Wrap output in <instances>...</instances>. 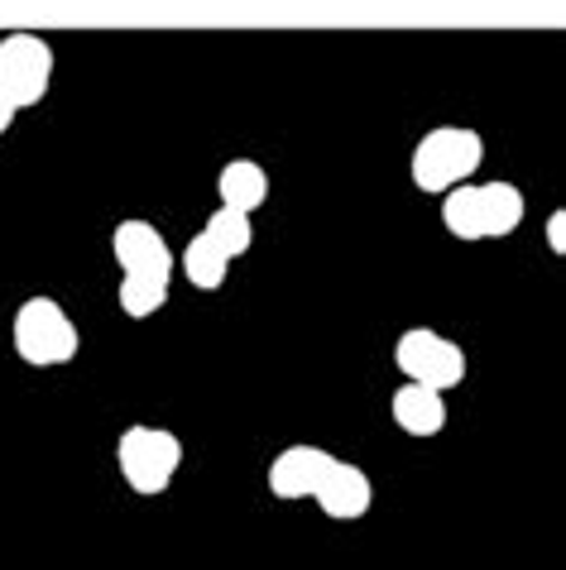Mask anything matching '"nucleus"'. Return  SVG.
<instances>
[{
	"label": "nucleus",
	"instance_id": "9",
	"mask_svg": "<svg viewBox=\"0 0 566 570\" xmlns=\"http://www.w3.org/2000/svg\"><path fill=\"white\" fill-rule=\"evenodd\" d=\"M336 455L322 451V446H283L270 465V494L274 499H312V489L322 484L326 465H332Z\"/></svg>",
	"mask_w": 566,
	"mask_h": 570
},
{
	"label": "nucleus",
	"instance_id": "13",
	"mask_svg": "<svg viewBox=\"0 0 566 570\" xmlns=\"http://www.w3.org/2000/svg\"><path fill=\"white\" fill-rule=\"evenodd\" d=\"M202 235L222 245L231 259L250 255V245H255V226H250V212H235V207H216V212L207 216V226H202Z\"/></svg>",
	"mask_w": 566,
	"mask_h": 570
},
{
	"label": "nucleus",
	"instance_id": "14",
	"mask_svg": "<svg viewBox=\"0 0 566 570\" xmlns=\"http://www.w3.org/2000/svg\"><path fill=\"white\" fill-rule=\"evenodd\" d=\"M547 245H553V255H566V212L547 216Z\"/></svg>",
	"mask_w": 566,
	"mask_h": 570
},
{
	"label": "nucleus",
	"instance_id": "7",
	"mask_svg": "<svg viewBox=\"0 0 566 570\" xmlns=\"http://www.w3.org/2000/svg\"><path fill=\"white\" fill-rule=\"evenodd\" d=\"M49 82H53V49L39 35L0 39V97H10L14 110L39 106Z\"/></svg>",
	"mask_w": 566,
	"mask_h": 570
},
{
	"label": "nucleus",
	"instance_id": "6",
	"mask_svg": "<svg viewBox=\"0 0 566 570\" xmlns=\"http://www.w3.org/2000/svg\"><path fill=\"white\" fill-rule=\"evenodd\" d=\"M394 364H399L403 379L428 384L437 393H447L466 379V351L432 326H408L399 336V345H394Z\"/></svg>",
	"mask_w": 566,
	"mask_h": 570
},
{
	"label": "nucleus",
	"instance_id": "4",
	"mask_svg": "<svg viewBox=\"0 0 566 570\" xmlns=\"http://www.w3.org/2000/svg\"><path fill=\"white\" fill-rule=\"evenodd\" d=\"M10 336H14V355L25 364H35V370H53V364L77 360V345H82L72 316L62 312L53 297H29V303H20Z\"/></svg>",
	"mask_w": 566,
	"mask_h": 570
},
{
	"label": "nucleus",
	"instance_id": "2",
	"mask_svg": "<svg viewBox=\"0 0 566 570\" xmlns=\"http://www.w3.org/2000/svg\"><path fill=\"white\" fill-rule=\"evenodd\" d=\"M528 202L514 183H456L442 193V226L456 240H505L524 226Z\"/></svg>",
	"mask_w": 566,
	"mask_h": 570
},
{
	"label": "nucleus",
	"instance_id": "5",
	"mask_svg": "<svg viewBox=\"0 0 566 570\" xmlns=\"http://www.w3.org/2000/svg\"><path fill=\"white\" fill-rule=\"evenodd\" d=\"M116 461H120L125 484H130L139 499H159L164 489L173 484V474H178V465H183V441L173 436L168 426L135 422L130 432L120 436Z\"/></svg>",
	"mask_w": 566,
	"mask_h": 570
},
{
	"label": "nucleus",
	"instance_id": "10",
	"mask_svg": "<svg viewBox=\"0 0 566 570\" xmlns=\"http://www.w3.org/2000/svg\"><path fill=\"white\" fill-rule=\"evenodd\" d=\"M389 413H394V422H399V432H408V436H442V426H447V399L437 389H428V384H408L389 399Z\"/></svg>",
	"mask_w": 566,
	"mask_h": 570
},
{
	"label": "nucleus",
	"instance_id": "8",
	"mask_svg": "<svg viewBox=\"0 0 566 570\" xmlns=\"http://www.w3.org/2000/svg\"><path fill=\"white\" fill-rule=\"evenodd\" d=\"M312 499H318V509L332 518V522H355V518H365L370 513V503H374V484H370V474L351 465V461H332L322 474V484L312 489Z\"/></svg>",
	"mask_w": 566,
	"mask_h": 570
},
{
	"label": "nucleus",
	"instance_id": "11",
	"mask_svg": "<svg viewBox=\"0 0 566 570\" xmlns=\"http://www.w3.org/2000/svg\"><path fill=\"white\" fill-rule=\"evenodd\" d=\"M216 197H222V207L260 212L270 202V173L255 158H235V164L222 168V178H216Z\"/></svg>",
	"mask_w": 566,
	"mask_h": 570
},
{
	"label": "nucleus",
	"instance_id": "3",
	"mask_svg": "<svg viewBox=\"0 0 566 570\" xmlns=\"http://www.w3.org/2000/svg\"><path fill=\"white\" fill-rule=\"evenodd\" d=\"M480 164H485V139L476 130H461V125H442V130H428L418 139L408 173H413L418 193H451L456 183H470V173Z\"/></svg>",
	"mask_w": 566,
	"mask_h": 570
},
{
	"label": "nucleus",
	"instance_id": "12",
	"mask_svg": "<svg viewBox=\"0 0 566 570\" xmlns=\"http://www.w3.org/2000/svg\"><path fill=\"white\" fill-rule=\"evenodd\" d=\"M183 274H187V283L193 288H202V293H216L226 283V274H231V255L216 240H207V235H193L187 240V249H183Z\"/></svg>",
	"mask_w": 566,
	"mask_h": 570
},
{
	"label": "nucleus",
	"instance_id": "15",
	"mask_svg": "<svg viewBox=\"0 0 566 570\" xmlns=\"http://www.w3.org/2000/svg\"><path fill=\"white\" fill-rule=\"evenodd\" d=\"M14 116H20V110H14V101H10V97H0V135H6L10 125H14Z\"/></svg>",
	"mask_w": 566,
	"mask_h": 570
},
{
	"label": "nucleus",
	"instance_id": "1",
	"mask_svg": "<svg viewBox=\"0 0 566 570\" xmlns=\"http://www.w3.org/2000/svg\"><path fill=\"white\" fill-rule=\"evenodd\" d=\"M111 249H116V264L125 268L120 278V312L145 322L168 303V283H173V255H168V240L159 235V226L149 220H120L111 230Z\"/></svg>",
	"mask_w": 566,
	"mask_h": 570
}]
</instances>
